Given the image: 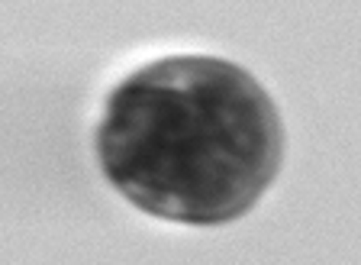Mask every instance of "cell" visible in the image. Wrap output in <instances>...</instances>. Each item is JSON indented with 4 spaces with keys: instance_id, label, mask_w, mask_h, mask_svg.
<instances>
[{
    "instance_id": "obj_1",
    "label": "cell",
    "mask_w": 361,
    "mask_h": 265,
    "mask_svg": "<svg viewBox=\"0 0 361 265\" xmlns=\"http://www.w3.org/2000/svg\"><path fill=\"white\" fill-rule=\"evenodd\" d=\"M106 107L100 165L123 194L158 217H242L278 172L274 107L235 65L168 59L126 78Z\"/></svg>"
}]
</instances>
